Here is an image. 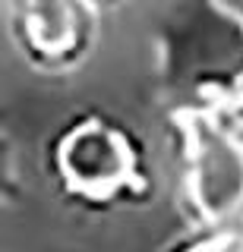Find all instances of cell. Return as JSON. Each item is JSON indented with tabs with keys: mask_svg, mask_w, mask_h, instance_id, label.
Here are the masks:
<instances>
[{
	"mask_svg": "<svg viewBox=\"0 0 243 252\" xmlns=\"http://www.w3.org/2000/svg\"><path fill=\"white\" fill-rule=\"evenodd\" d=\"M67 170L79 186H104L123 173V152L101 129H82L67 145Z\"/></svg>",
	"mask_w": 243,
	"mask_h": 252,
	"instance_id": "1",
	"label": "cell"
}]
</instances>
